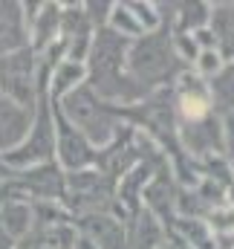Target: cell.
<instances>
[{
	"mask_svg": "<svg viewBox=\"0 0 234 249\" xmlns=\"http://www.w3.org/2000/svg\"><path fill=\"white\" fill-rule=\"evenodd\" d=\"M220 136H223V157L234 165V113L220 116Z\"/></svg>",
	"mask_w": 234,
	"mask_h": 249,
	"instance_id": "4316f807",
	"label": "cell"
},
{
	"mask_svg": "<svg viewBox=\"0 0 234 249\" xmlns=\"http://www.w3.org/2000/svg\"><path fill=\"white\" fill-rule=\"evenodd\" d=\"M165 232H168V238L179 241L188 249H220L214 232L205 223V217H182V214H176L171 223H165Z\"/></svg>",
	"mask_w": 234,
	"mask_h": 249,
	"instance_id": "e0dca14e",
	"label": "cell"
},
{
	"mask_svg": "<svg viewBox=\"0 0 234 249\" xmlns=\"http://www.w3.org/2000/svg\"><path fill=\"white\" fill-rule=\"evenodd\" d=\"M176 145L194 157V160H205V157H223V136H220V113L202 119L197 124H179L176 127Z\"/></svg>",
	"mask_w": 234,
	"mask_h": 249,
	"instance_id": "9c48e42d",
	"label": "cell"
},
{
	"mask_svg": "<svg viewBox=\"0 0 234 249\" xmlns=\"http://www.w3.org/2000/svg\"><path fill=\"white\" fill-rule=\"evenodd\" d=\"M0 223L9 232V238L17 244L20 238L29 235V229L35 226V214H32V203L26 200H9L0 206Z\"/></svg>",
	"mask_w": 234,
	"mask_h": 249,
	"instance_id": "44dd1931",
	"label": "cell"
},
{
	"mask_svg": "<svg viewBox=\"0 0 234 249\" xmlns=\"http://www.w3.org/2000/svg\"><path fill=\"white\" fill-rule=\"evenodd\" d=\"M78 232L72 223H50V226H32L26 238H20L15 249H75Z\"/></svg>",
	"mask_w": 234,
	"mask_h": 249,
	"instance_id": "2e32d148",
	"label": "cell"
},
{
	"mask_svg": "<svg viewBox=\"0 0 234 249\" xmlns=\"http://www.w3.org/2000/svg\"><path fill=\"white\" fill-rule=\"evenodd\" d=\"M12 174H15V171H12V168H9V165L3 162V157H0V180H9Z\"/></svg>",
	"mask_w": 234,
	"mask_h": 249,
	"instance_id": "f546056e",
	"label": "cell"
},
{
	"mask_svg": "<svg viewBox=\"0 0 234 249\" xmlns=\"http://www.w3.org/2000/svg\"><path fill=\"white\" fill-rule=\"evenodd\" d=\"M0 249H15V241L9 238V232L3 229V223H0Z\"/></svg>",
	"mask_w": 234,
	"mask_h": 249,
	"instance_id": "f1b7e54d",
	"label": "cell"
},
{
	"mask_svg": "<svg viewBox=\"0 0 234 249\" xmlns=\"http://www.w3.org/2000/svg\"><path fill=\"white\" fill-rule=\"evenodd\" d=\"M127 72L136 78V84H142L148 93L171 87L174 78L188 70L176 58L174 44H171V29L159 26L156 32H148L136 41L127 44Z\"/></svg>",
	"mask_w": 234,
	"mask_h": 249,
	"instance_id": "3957f363",
	"label": "cell"
},
{
	"mask_svg": "<svg viewBox=\"0 0 234 249\" xmlns=\"http://www.w3.org/2000/svg\"><path fill=\"white\" fill-rule=\"evenodd\" d=\"M84 81H87L84 64L58 61L55 67L47 70V96H50V102H61L67 93H72V90L81 87Z\"/></svg>",
	"mask_w": 234,
	"mask_h": 249,
	"instance_id": "d6986e66",
	"label": "cell"
},
{
	"mask_svg": "<svg viewBox=\"0 0 234 249\" xmlns=\"http://www.w3.org/2000/svg\"><path fill=\"white\" fill-rule=\"evenodd\" d=\"M3 162L12 171H26L44 162H55V119H52V102L47 96V84L38 93L35 105V119L26 133V139L3 157Z\"/></svg>",
	"mask_w": 234,
	"mask_h": 249,
	"instance_id": "277c9868",
	"label": "cell"
},
{
	"mask_svg": "<svg viewBox=\"0 0 234 249\" xmlns=\"http://www.w3.org/2000/svg\"><path fill=\"white\" fill-rule=\"evenodd\" d=\"M116 183L93 168H81V171H64V209L78 217V214H90V212H116Z\"/></svg>",
	"mask_w": 234,
	"mask_h": 249,
	"instance_id": "5b68a950",
	"label": "cell"
},
{
	"mask_svg": "<svg viewBox=\"0 0 234 249\" xmlns=\"http://www.w3.org/2000/svg\"><path fill=\"white\" fill-rule=\"evenodd\" d=\"M124 6H127V12L139 20V26H142L145 32H156L159 26H165L159 0H124Z\"/></svg>",
	"mask_w": 234,
	"mask_h": 249,
	"instance_id": "cb8c5ba5",
	"label": "cell"
},
{
	"mask_svg": "<svg viewBox=\"0 0 234 249\" xmlns=\"http://www.w3.org/2000/svg\"><path fill=\"white\" fill-rule=\"evenodd\" d=\"M205 84H208V96H211L214 110L220 116L223 113H234V61H226L223 70Z\"/></svg>",
	"mask_w": 234,
	"mask_h": 249,
	"instance_id": "7402d4cb",
	"label": "cell"
},
{
	"mask_svg": "<svg viewBox=\"0 0 234 249\" xmlns=\"http://www.w3.org/2000/svg\"><path fill=\"white\" fill-rule=\"evenodd\" d=\"M191 38H194V44H197V50H200V53H202V50H217V38H214V32H211L208 26L194 29V32H191Z\"/></svg>",
	"mask_w": 234,
	"mask_h": 249,
	"instance_id": "83f0119b",
	"label": "cell"
},
{
	"mask_svg": "<svg viewBox=\"0 0 234 249\" xmlns=\"http://www.w3.org/2000/svg\"><path fill=\"white\" fill-rule=\"evenodd\" d=\"M127 249H156L165 238H168V232H165V223L162 220H156L150 212H136V214H130L127 220Z\"/></svg>",
	"mask_w": 234,
	"mask_h": 249,
	"instance_id": "ac0fdd59",
	"label": "cell"
},
{
	"mask_svg": "<svg viewBox=\"0 0 234 249\" xmlns=\"http://www.w3.org/2000/svg\"><path fill=\"white\" fill-rule=\"evenodd\" d=\"M15 180L29 203L38 200H61L64 197V171L55 162H44L26 171H15Z\"/></svg>",
	"mask_w": 234,
	"mask_h": 249,
	"instance_id": "30bf717a",
	"label": "cell"
},
{
	"mask_svg": "<svg viewBox=\"0 0 234 249\" xmlns=\"http://www.w3.org/2000/svg\"><path fill=\"white\" fill-rule=\"evenodd\" d=\"M208 29L217 38V53L223 61H234V3H211Z\"/></svg>",
	"mask_w": 234,
	"mask_h": 249,
	"instance_id": "ffe728a7",
	"label": "cell"
},
{
	"mask_svg": "<svg viewBox=\"0 0 234 249\" xmlns=\"http://www.w3.org/2000/svg\"><path fill=\"white\" fill-rule=\"evenodd\" d=\"M61 38V3L41 0L35 6V15L29 18V50L35 55H44Z\"/></svg>",
	"mask_w": 234,
	"mask_h": 249,
	"instance_id": "5bb4252c",
	"label": "cell"
},
{
	"mask_svg": "<svg viewBox=\"0 0 234 249\" xmlns=\"http://www.w3.org/2000/svg\"><path fill=\"white\" fill-rule=\"evenodd\" d=\"M159 165H165V162H136L124 177H118L116 180V212L127 220L130 214H136V212H142V194H145V188L150 183V177H153V171L159 168Z\"/></svg>",
	"mask_w": 234,
	"mask_h": 249,
	"instance_id": "8fae6325",
	"label": "cell"
},
{
	"mask_svg": "<svg viewBox=\"0 0 234 249\" xmlns=\"http://www.w3.org/2000/svg\"><path fill=\"white\" fill-rule=\"evenodd\" d=\"M104 29H110L113 35L124 38V41H136V38L148 35V32L139 26V20L127 12L124 0H113V9H110V18H107V26H104Z\"/></svg>",
	"mask_w": 234,
	"mask_h": 249,
	"instance_id": "603a6c76",
	"label": "cell"
},
{
	"mask_svg": "<svg viewBox=\"0 0 234 249\" xmlns=\"http://www.w3.org/2000/svg\"><path fill=\"white\" fill-rule=\"evenodd\" d=\"M156 249H176V244L171 241V238H165V241H162V244H159Z\"/></svg>",
	"mask_w": 234,
	"mask_h": 249,
	"instance_id": "4dcf8cb0",
	"label": "cell"
},
{
	"mask_svg": "<svg viewBox=\"0 0 234 249\" xmlns=\"http://www.w3.org/2000/svg\"><path fill=\"white\" fill-rule=\"evenodd\" d=\"M127 44L124 38L113 35L110 29H96L93 32V44H90V55L84 61V70H87V87L116 105L121 110H130L133 105H139L148 90L142 84H136V78L127 72Z\"/></svg>",
	"mask_w": 234,
	"mask_h": 249,
	"instance_id": "6da1fadb",
	"label": "cell"
},
{
	"mask_svg": "<svg viewBox=\"0 0 234 249\" xmlns=\"http://www.w3.org/2000/svg\"><path fill=\"white\" fill-rule=\"evenodd\" d=\"M223 64H226V61H223V55H220L217 50H202V53L194 58V64H191L188 70H194L202 81H211V78L223 70Z\"/></svg>",
	"mask_w": 234,
	"mask_h": 249,
	"instance_id": "d4e9b609",
	"label": "cell"
},
{
	"mask_svg": "<svg viewBox=\"0 0 234 249\" xmlns=\"http://www.w3.org/2000/svg\"><path fill=\"white\" fill-rule=\"evenodd\" d=\"M32 119H35V107H23V105H17V102H12L9 96L0 93V157L15 151L26 139Z\"/></svg>",
	"mask_w": 234,
	"mask_h": 249,
	"instance_id": "4fadbf2b",
	"label": "cell"
},
{
	"mask_svg": "<svg viewBox=\"0 0 234 249\" xmlns=\"http://www.w3.org/2000/svg\"><path fill=\"white\" fill-rule=\"evenodd\" d=\"M29 47V26L20 0H0V58Z\"/></svg>",
	"mask_w": 234,
	"mask_h": 249,
	"instance_id": "9a60e30c",
	"label": "cell"
},
{
	"mask_svg": "<svg viewBox=\"0 0 234 249\" xmlns=\"http://www.w3.org/2000/svg\"><path fill=\"white\" fill-rule=\"evenodd\" d=\"M52 119H55V165L61 171H81L93 168L99 160V151L67 122L52 105Z\"/></svg>",
	"mask_w": 234,
	"mask_h": 249,
	"instance_id": "52a82bcc",
	"label": "cell"
},
{
	"mask_svg": "<svg viewBox=\"0 0 234 249\" xmlns=\"http://www.w3.org/2000/svg\"><path fill=\"white\" fill-rule=\"evenodd\" d=\"M78 238L96 249H127V223L118 212H90L72 217Z\"/></svg>",
	"mask_w": 234,
	"mask_h": 249,
	"instance_id": "ba28073f",
	"label": "cell"
},
{
	"mask_svg": "<svg viewBox=\"0 0 234 249\" xmlns=\"http://www.w3.org/2000/svg\"><path fill=\"white\" fill-rule=\"evenodd\" d=\"M47 84V67L26 47L0 58V93L23 107H35L41 87Z\"/></svg>",
	"mask_w": 234,
	"mask_h": 249,
	"instance_id": "8992f818",
	"label": "cell"
},
{
	"mask_svg": "<svg viewBox=\"0 0 234 249\" xmlns=\"http://www.w3.org/2000/svg\"><path fill=\"white\" fill-rule=\"evenodd\" d=\"M81 3H84V15L93 23V29H104L110 9H113V0H81Z\"/></svg>",
	"mask_w": 234,
	"mask_h": 249,
	"instance_id": "484cf974",
	"label": "cell"
},
{
	"mask_svg": "<svg viewBox=\"0 0 234 249\" xmlns=\"http://www.w3.org/2000/svg\"><path fill=\"white\" fill-rule=\"evenodd\" d=\"M176 191H179V188H176L174 177H171V171H168V162H165V165H159V168L153 171L150 183L145 188V194H142V209L150 212L156 220L171 223L176 217Z\"/></svg>",
	"mask_w": 234,
	"mask_h": 249,
	"instance_id": "7c38bea8",
	"label": "cell"
},
{
	"mask_svg": "<svg viewBox=\"0 0 234 249\" xmlns=\"http://www.w3.org/2000/svg\"><path fill=\"white\" fill-rule=\"evenodd\" d=\"M52 105L96 151L107 148L127 124L124 110L110 105V102H104V99H99L87 87V81L81 87H75L72 93H67L61 102H52Z\"/></svg>",
	"mask_w": 234,
	"mask_h": 249,
	"instance_id": "7a4b0ae2",
	"label": "cell"
}]
</instances>
